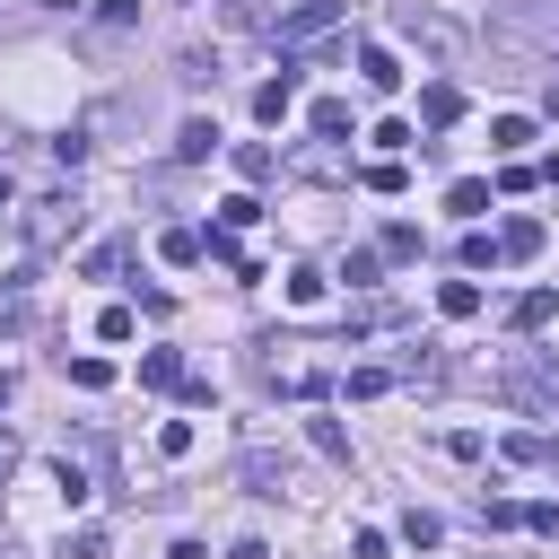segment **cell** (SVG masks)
<instances>
[{"instance_id": "cell-31", "label": "cell", "mask_w": 559, "mask_h": 559, "mask_svg": "<svg viewBox=\"0 0 559 559\" xmlns=\"http://www.w3.org/2000/svg\"><path fill=\"white\" fill-rule=\"evenodd\" d=\"M52 480H61V498H70V507H87V472H79V463H70V454H61V463H52Z\"/></svg>"}, {"instance_id": "cell-22", "label": "cell", "mask_w": 559, "mask_h": 559, "mask_svg": "<svg viewBox=\"0 0 559 559\" xmlns=\"http://www.w3.org/2000/svg\"><path fill=\"white\" fill-rule=\"evenodd\" d=\"M402 542H411V550H437V542H445V524H437L428 507H411V515H402Z\"/></svg>"}, {"instance_id": "cell-4", "label": "cell", "mask_w": 559, "mask_h": 559, "mask_svg": "<svg viewBox=\"0 0 559 559\" xmlns=\"http://www.w3.org/2000/svg\"><path fill=\"white\" fill-rule=\"evenodd\" d=\"M288 105H297V79H288V70L253 87V122H288Z\"/></svg>"}, {"instance_id": "cell-33", "label": "cell", "mask_w": 559, "mask_h": 559, "mask_svg": "<svg viewBox=\"0 0 559 559\" xmlns=\"http://www.w3.org/2000/svg\"><path fill=\"white\" fill-rule=\"evenodd\" d=\"M524 533H559V498H533L524 507Z\"/></svg>"}, {"instance_id": "cell-8", "label": "cell", "mask_w": 559, "mask_h": 559, "mask_svg": "<svg viewBox=\"0 0 559 559\" xmlns=\"http://www.w3.org/2000/svg\"><path fill=\"white\" fill-rule=\"evenodd\" d=\"M550 314H559V288H524V297L507 306V323H515V332H542Z\"/></svg>"}, {"instance_id": "cell-14", "label": "cell", "mask_w": 559, "mask_h": 559, "mask_svg": "<svg viewBox=\"0 0 559 559\" xmlns=\"http://www.w3.org/2000/svg\"><path fill=\"white\" fill-rule=\"evenodd\" d=\"M332 393H349V402H376V393H393V367H349Z\"/></svg>"}, {"instance_id": "cell-1", "label": "cell", "mask_w": 559, "mask_h": 559, "mask_svg": "<svg viewBox=\"0 0 559 559\" xmlns=\"http://www.w3.org/2000/svg\"><path fill=\"white\" fill-rule=\"evenodd\" d=\"M341 17H349L341 0H306V9H288V17H280V52H306V44H323Z\"/></svg>"}, {"instance_id": "cell-36", "label": "cell", "mask_w": 559, "mask_h": 559, "mask_svg": "<svg viewBox=\"0 0 559 559\" xmlns=\"http://www.w3.org/2000/svg\"><path fill=\"white\" fill-rule=\"evenodd\" d=\"M9 201H17V183H9V166H0V210H9Z\"/></svg>"}, {"instance_id": "cell-23", "label": "cell", "mask_w": 559, "mask_h": 559, "mask_svg": "<svg viewBox=\"0 0 559 559\" xmlns=\"http://www.w3.org/2000/svg\"><path fill=\"white\" fill-rule=\"evenodd\" d=\"M367 140H376V148H384V157H402V148H411V140H419V131H411V122H402V114H384V122H376V131H367Z\"/></svg>"}, {"instance_id": "cell-25", "label": "cell", "mask_w": 559, "mask_h": 559, "mask_svg": "<svg viewBox=\"0 0 559 559\" xmlns=\"http://www.w3.org/2000/svg\"><path fill=\"white\" fill-rule=\"evenodd\" d=\"M376 271H384V253H376V245H358V253L341 262V280H349V288H376Z\"/></svg>"}, {"instance_id": "cell-21", "label": "cell", "mask_w": 559, "mask_h": 559, "mask_svg": "<svg viewBox=\"0 0 559 559\" xmlns=\"http://www.w3.org/2000/svg\"><path fill=\"white\" fill-rule=\"evenodd\" d=\"M253 218H262L253 192H227V201H218V236H236V227H253Z\"/></svg>"}, {"instance_id": "cell-24", "label": "cell", "mask_w": 559, "mask_h": 559, "mask_svg": "<svg viewBox=\"0 0 559 559\" xmlns=\"http://www.w3.org/2000/svg\"><path fill=\"white\" fill-rule=\"evenodd\" d=\"M376 253H384V262H411V253H419V227H411V218H393V227H384V245H376Z\"/></svg>"}, {"instance_id": "cell-20", "label": "cell", "mask_w": 559, "mask_h": 559, "mask_svg": "<svg viewBox=\"0 0 559 559\" xmlns=\"http://www.w3.org/2000/svg\"><path fill=\"white\" fill-rule=\"evenodd\" d=\"M245 480H253V498H280V489H288V463H271V454H245Z\"/></svg>"}, {"instance_id": "cell-6", "label": "cell", "mask_w": 559, "mask_h": 559, "mask_svg": "<svg viewBox=\"0 0 559 559\" xmlns=\"http://www.w3.org/2000/svg\"><path fill=\"white\" fill-rule=\"evenodd\" d=\"M542 253V218H507L498 227V262H533Z\"/></svg>"}, {"instance_id": "cell-26", "label": "cell", "mask_w": 559, "mask_h": 559, "mask_svg": "<svg viewBox=\"0 0 559 559\" xmlns=\"http://www.w3.org/2000/svg\"><path fill=\"white\" fill-rule=\"evenodd\" d=\"M70 384H79V393H105V384H114V358H70Z\"/></svg>"}, {"instance_id": "cell-13", "label": "cell", "mask_w": 559, "mask_h": 559, "mask_svg": "<svg viewBox=\"0 0 559 559\" xmlns=\"http://www.w3.org/2000/svg\"><path fill=\"white\" fill-rule=\"evenodd\" d=\"M218 148V122L210 114H183V131H175V157H210Z\"/></svg>"}, {"instance_id": "cell-38", "label": "cell", "mask_w": 559, "mask_h": 559, "mask_svg": "<svg viewBox=\"0 0 559 559\" xmlns=\"http://www.w3.org/2000/svg\"><path fill=\"white\" fill-rule=\"evenodd\" d=\"M550 472H559V437H550Z\"/></svg>"}, {"instance_id": "cell-10", "label": "cell", "mask_w": 559, "mask_h": 559, "mask_svg": "<svg viewBox=\"0 0 559 559\" xmlns=\"http://www.w3.org/2000/svg\"><path fill=\"white\" fill-rule=\"evenodd\" d=\"M183 376H192V367H183L175 349H148V358H140V384H157V393H183Z\"/></svg>"}, {"instance_id": "cell-7", "label": "cell", "mask_w": 559, "mask_h": 559, "mask_svg": "<svg viewBox=\"0 0 559 559\" xmlns=\"http://www.w3.org/2000/svg\"><path fill=\"white\" fill-rule=\"evenodd\" d=\"M157 253H166L175 271H192V262L210 253V227H166V236H157Z\"/></svg>"}, {"instance_id": "cell-3", "label": "cell", "mask_w": 559, "mask_h": 559, "mask_svg": "<svg viewBox=\"0 0 559 559\" xmlns=\"http://www.w3.org/2000/svg\"><path fill=\"white\" fill-rule=\"evenodd\" d=\"M419 122H428V131H454V122H463V87H454V79H428V87H419Z\"/></svg>"}, {"instance_id": "cell-16", "label": "cell", "mask_w": 559, "mask_h": 559, "mask_svg": "<svg viewBox=\"0 0 559 559\" xmlns=\"http://www.w3.org/2000/svg\"><path fill=\"white\" fill-rule=\"evenodd\" d=\"M236 175H245V183H271V175H280V148L245 140V148H236Z\"/></svg>"}, {"instance_id": "cell-18", "label": "cell", "mask_w": 559, "mask_h": 559, "mask_svg": "<svg viewBox=\"0 0 559 559\" xmlns=\"http://www.w3.org/2000/svg\"><path fill=\"white\" fill-rule=\"evenodd\" d=\"M280 297H288V306H323V271H314V262H297V271L280 280Z\"/></svg>"}, {"instance_id": "cell-34", "label": "cell", "mask_w": 559, "mask_h": 559, "mask_svg": "<svg viewBox=\"0 0 559 559\" xmlns=\"http://www.w3.org/2000/svg\"><path fill=\"white\" fill-rule=\"evenodd\" d=\"M61 559H105V533H96V524H87V533H70V542H61Z\"/></svg>"}, {"instance_id": "cell-19", "label": "cell", "mask_w": 559, "mask_h": 559, "mask_svg": "<svg viewBox=\"0 0 559 559\" xmlns=\"http://www.w3.org/2000/svg\"><path fill=\"white\" fill-rule=\"evenodd\" d=\"M306 437H314V454H323V463H349V437H341V419H323V411H314V419H306Z\"/></svg>"}, {"instance_id": "cell-17", "label": "cell", "mask_w": 559, "mask_h": 559, "mask_svg": "<svg viewBox=\"0 0 559 559\" xmlns=\"http://www.w3.org/2000/svg\"><path fill=\"white\" fill-rule=\"evenodd\" d=\"M445 210H454V218H480V210H489V183H480V175L445 183Z\"/></svg>"}, {"instance_id": "cell-12", "label": "cell", "mask_w": 559, "mask_h": 559, "mask_svg": "<svg viewBox=\"0 0 559 559\" xmlns=\"http://www.w3.org/2000/svg\"><path fill=\"white\" fill-rule=\"evenodd\" d=\"M489 148H498V157H524V148H533V122H524V114H498V122H489Z\"/></svg>"}, {"instance_id": "cell-30", "label": "cell", "mask_w": 559, "mask_h": 559, "mask_svg": "<svg viewBox=\"0 0 559 559\" xmlns=\"http://www.w3.org/2000/svg\"><path fill=\"white\" fill-rule=\"evenodd\" d=\"M131 323H140L131 306H105V314H96V341H131Z\"/></svg>"}, {"instance_id": "cell-5", "label": "cell", "mask_w": 559, "mask_h": 559, "mask_svg": "<svg viewBox=\"0 0 559 559\" xmlns=\"http://www.w3.org/2000/svg\"><path fill=\"white\" fill-rule=\"evenodd\" d=\"M306 122H314V140H332V148H341V140H358V122H349V105H341V96H314V114H306Z\"/></svg>"}, {"instance_id": "cell-2", "label": "cell", "mask_w": 559, "mask_h": 559, "mask_svg": "<svg viewBox=\"0 0 559 559\" xmlns=\"http://www.w3.org/2000/svg\"><path fill=\"white\" fill-rule=\"evenodd\" d=\"M61 236H79V192H52V201L26 210V245H35V253H52Z\"/></svg>"}, {"instance_id": "cell-9", "label": "cell", "mask_w": 559, "mask_h": 559, "mask_svg": "<svg viewBox=\"0 0 559 559\" xmlns=\"http://www.w3.org/2000/svg\"><path fill=\"white\" fill-rule=\"evenodd\" d=\"M437 314H445V323H472V314H480V280H445V288H437Z\"/></svg>"}, {"instance_id": "cell-35", "label": "cell", "mask_w": 559, "mask_h": 559, "mask_svg": "<svg viewBox=\"0 0 559 559\" xmlns=\"http://www.w3.org/2000/svg\"><path fill=\"white\" fill-rule=\"evenodd\" d=\"M166 559H210V542H175V550H166Z\"/></svg>"}, {"instance_id": "cell-37", "label": "cell", "mask_w": 559, "mask_h": 559, "mask_svg": "<svg viewBox=\"0 0 559 559\" xmlns=\"http://www.w3.org/2000/svg\"><path fill=\"white\" fill-rule=\"evenodd\" d=\"M542 183H559V157H550V166H542Z\"/></svg>"}, {"instance_id": "cell-39", "label": "cell", "mask_w": 559, "mask_h": 559, "mask_svg": "<svg viewBox=\"0 0 559 559\" xmlns=\"http://www.w3.org/2000/svg\"><path fill=\"white\" fill-rule=\"evenodd\" d=\"M0 402H9V376H0Z\"/></svg>"}, {"instance_id": "cell-11", "label": "cell", "mask_w": 559, "mask_h": 559, "mask_svg": "<svg viewBox=\"0 0 559 559\" xmlns=\"http://www.w3.org/2000/svg\"><path fill=\"white\" fill-rule=\"evenodd\" d=\"M358 79H367V87H402V61H393L384 44H358Z\"/></svg>"}, {"instance_id": "cell-32", "label": "cell", "mask_w": 559, "mask_h": 559, "mask_svg": "<svg viewBox=\"0 0 559 559\" xmlns=\"http://www.w3.org/2000/svg\"><path fill=\"white\" fill-rule=\"evenodd\" d=\"M498 262V236H463V271H489Z\"/></svg>"}, {"instance_id": "cell-15", "label": "cell", "mask_w": 559, "mask_h": 559, "mask_svg": "<svg viewBox=\"0 0 559 559\" xmlns=\"http://www.w3.org/2000/svg\"><path fill=\"white\" fill-rule=\"evenodd\" d=\"M498 454H507V463H550V437H542V428H507Z\"/></svg>"}, {"instance_id": "cell-29", "label": "cell", "mask_w": 559, "mask_h": 559, "mask_svg": "<svg viewBox=\"0 0 559 559\" xmlns=\"http://www.w3.org/2000/svg\"><path fill=\"white\" fill-rule=\"evenodd\" d=\"M349 559H393V533H376V524H358V533H349Z\"/></svg>"}, {"instance_id": "cell-27", "label": "cell", "mask_w": 559, "mask_h": 559, "mask_svg": "<svg viewBox=\"0 0 559 559\" xmlns=\"http://www.w3.org/2000/svg\"><path fill=\"white\" fill-rule=\"evenodd\" d=\"M157 454L183 463V454H192V419H166V428H157Z\"/></svg>"}, {"instance_id": "cell-28", "label": "cell", "mask_w": 559, "mask_h": 559, "mask_svg": "<svg viewBox=\"0 0 559 559\" xmlns=\"http://www.w3.org/2000/svg\"><path fill=\"white\" fill-rule=\"evenodd\" d=\"M480 524H489V533H515L524 507H515V498H480Z\"/></svg>"}]
</instances>
